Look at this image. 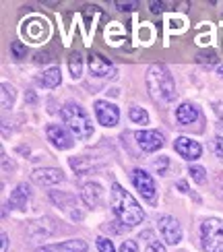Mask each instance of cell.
<instances>
[{"instance_id": "1", "label": "cell", "mask_w": 223, "mask_h": 252, "mask_svg": "<svg viewBox=\"0 0 223 252\" xmlns=\"http://www.w3.org/2000/svg\"><path fill=\"white\" fill-rule=\"evenodd\" d=\"M147 89L149 95H151L153 101H157L159 106H167L176 99V83L174 77L163 64H151L147 68Z\"/></svg>"}, {"instance_id": "2", "label": "cell", "mask_w": 223, "mask_h": 252, "mask_svg": "<svg viewBox=\"0 0 223 252\" xmlns=\"http://www.w3.org/2000/svg\"><path fill=\"white\" fill-rule=\"evenodd\" d=\"M110 201H112V209L118 221L126 227H134L143 223L145 213L141 205L134 201V196L130 192H126L120 184H112V192H110Z\"/></svg>"}, {"instance_id": "3", "label": "cell", "mask_w": 223, "mask_h": 252, "mask_svg": "<svg viewBox=\"0 0 223 252\" xmlns=\"http://www.w3.org/2000/svg\"><path fill=\"white\" fill-rule=\"evenodd\" d=\"M60 118L77 139L85 141V139H91L93 136V122L89 118V114L85 112L79 103H72V101L66 103V106L60 110Z\"/></svg>"}, {"instance_id": "4", "label": "cell", "mask_w": 223, "mask_h": 252, "mask_svg": "<svg viewBox=\"0 0 223 252\" xmlns=\"http://www.w3.org/2000/svg\"><path fill=\"white\" fill-rule=\"evenodd\" d=\"M203 232V250L205 252H223V221L217 217H209L200 225Z\"/></svg>"}, {"instance_id": "5", "label": "cell", "mask_w": 223, "mask_h": 252, "mask_svg": "<svg viewBox=\"0 0 223 252\" xmlns=\"http://www.w3.org/2000/svg\"><path fill=\"white\" fill-rule=\"evenodd\" d=\"M157 223H159V232H161L165 244L176 246V244L182 242V227H180V223H178L176 217H172V215H161Z\"/></svg>"}, {"instance_id": "6", "label": "cell", "mask_w": 223, "mask_h": 252, "mask_svg": "<svg viewBox=\"0 0 223 252\" xmlns=\"http://www.w3.org/2000/svg\"><path fill=\"white\" fill-rule=\"evenodd\" d=\"M46 134H48V141L60 151H66L74 145V139H72L70 130L66 128V126H62V124H50L46 128Z\"/></svg>"}, {"instance_id": "7", "label": "cell", "mask_w": 223, "mask_h": 252, "mask_svg": "<svg viewBox=\"0 0 223 252\" xmlns=\"http://www.w3.org/2000/svg\"><path fill=\"white\" fill-rule=\"evenodd\" d=\"M93 108H95V116H97V122H99L101 126H105V128H112V126L118 124V120H120V110L116 108L114 103L99 99V101H95Z\"/></svg>"}, {"instance_id": "8", "label": "cell", "mask_w": 223, "mask_h": 252, "mask_svg": "<svg viewBox=\"0 0 223 252\" xmlns=\"http://www.w3.org/2000/svg\"><path fill=\"white\" fill-rule=\"evenodd\" d=\"M130 178H132V184L136 186V190H139L147 201H155L157 188H155V182H153L151 174H147L145 170H141V167H136V170H132Z\"/></svg>"}, {"instance_id": "9", "label": "cell", "mask_w": 223, "mask_h": 252, "mask_svg": "<svg viewBox=\"0 0 223 252\" xmlns=\"http://www.w3.org/2000/svg\"><path fill=\"white\" fill-rule=\"evenodd\" d=\"M134 139H136V145H139L141 149L147 151V153H153L157 149H161L163 143H165L163 134L159 130H136Z\"/></svg>"}, {"instance_id": "10", "label": "cell", "mask_w": 223, "mask_h": 252, "mask_svg": "<svg viewBox=\"0 0 223 252\" xmlns=\"http://www.w3.org/2000/svg\"><path fill=\"white\" fill-rule=\"evenodd\" d=\"M89 68L93 77H101V79H116L118 70L112 64L110 60H105L101 54H89Z\"/></svg>"}, {"instance_id": "11", "label": "cell", "mask_w": 223, "mask_h": 252, "mask_svg": "<svg viewBox=\"0 0 223 252\" xmlns=\"http://www.w3.org/2000/svg\"><path fill=\"white\" fill-rule=\"evenodd\" d=\"M174 147H176L178 155H182L184 159H188V161L198 159L200 153H203V147H200V143L188 139V136H178L176 143H174Z\"/></svg>"}, {"instance_id": "12", "label": "cell", "mask_w": 223, "mask_h": 252, "mask_svg": "<svg viewBox=\"0 0 223 252\" xmlns=\"http://www.w3.org/2000/svg\"><path fill=\"white\" fill-rule=\"evenodd\" d=\"M31 180L39 186H54L64 180V174L56 170V167H37V170H33V174H31Z\"/></svg>"}, {"instance_id": "13", "label": "cell", "mask_w": 223, "mask_h": 252, "mask_svg": "<svg viewBox=\"0 0 223 252\" xmlns=\"http://www.w3.org/2000/svg\"><path fill=\"white\" fill-rule=\"evenodd\" d=\"M37 252H87V242L85 240H66L62 244H50L41 246Z\"/></svg>"}, {"instance_id": "14", "label": "cell", "mask_w": 223, "mask_h": 252, "mask_svg": "<svg viewBox=\"0 0 223 252\" xmlns=\"http://www.w3.org/2000/svg\"><path fill=\"white\" fill-rule=\"evenodd\" d=\"M29 186L25 182H21L13 192H10V198H8V207L10 209H15V211H25V207H27V201H29Z\"/></svg>"}, {"instance_id": "15", "label": "cell", "mask_w": 223, "mask_h": 252, "mask_svg": "<svg viewBox=\"0 0 223 252\" xmlns=\"http://www.w3.org/2000/svg\"><path fill=\"white\" fill-rule=\"evenodd\" d=\"M81 194H83V201L87 203L89 207H97L103 201V188L97 182H87L83 186Z\"/></svg>"}, {"instance_id": "16", "label": "cell", "mask_w": 223, "mask_h": 252, "mask_svg": "<svg viewBox=\"0 0 223 252\" xmlns=\"http://www.w3.org/2000/svg\"><path fill=\"white\" fill-rule=\"evenodd\" d=\"M196 118H198V108L194 106V103H190V101L182 103V106L176 110V120L182 126H188V124L196 122Z\"/></svg>"}, {"instance_id": "17", "label": "cell", "mask_w": 223, "mask_h": 252, "mask_svg": "<svg viewBox=\"0 0 223 252\" xmlns=\"http://www.w3.org/2000/svg\"><path fill=\"white\" fill-rule=\"evenodd\" d=\"M60 81H62V72H60L58 66L48 68V70L44 72V77H39V83H41L44 87H48V89H56V87L60 85Z\"/></svg>"}, {"instance_id": "18", "label": "cell", "mask_w": 223, "mask_h": 252, "mask_svg": "<svg viewBox=\"0 0 223 252\" xmlns=\"http://www.w3.org/2000/svg\"><path fill=\"white\" fill-rule=\"evenodd\" d=\"M2 91H0V95H2V99H0V103H2V108L8 110V108H13V103H15V89L8 85V83H2V87H0Z\"/></svg>"}, {"instance_id": "19", "label": "cell", "mask_w": 223, "mask_h": 252, "mask_svg": "<svg viewBox=\"0 0 223 252\" xmlns=\"http://www.w3.org/2000/svg\"><path fill=\"white\" fill-rule=\"evenodd\" d=\"M70 167L77 174H85V172H89L91 167H93V163L87 159V157H70Z\"/></svg>"}, {"instance_id": "20", "label": "cell", "mask_w": 223, "mask_h": 252, "mask_svg": "<svg viewBox=\"0 0 223 252\" xmlns=\"http://www.w3.org/2000/svg\"><path fill=\"white\" fill-rule=\"evenodd\" d=\"M68 68H70V75H72V79H79L81 77V72H83V58H81V54H70V58H68Z\"/></svg>"}, {"instance_id": "21", "label": "cell", "mask_w": 223, "mask_h": 252, "mask_svg": "<svg viewBox=\"0 0 223 252\" xmlns=\"http://www.w3.org/2000/svg\"><path fill=\"white\" fill-rule=\"evenodd\" d=\"M128 116H130V120H132L134 124H147V122H149L147 110H143V108H139V106H132L130 112H128Z\"/></svg>"}, {"instance_id": "22", "label": "cell", "mask_w": 223, "mask_h": 252, "mask_svg": "<svg viewBox=\"0 0 223 252\" xmlns=\"http://www.w3.org/2000/svg\"><path fill=\"white\" fill-rule=\"evenodd\" d=\"M188 174L192 176V180L198 182V184H205V182H207V170H205V167H200V165H190V167H188Z\"/></svg>"}, {"instance_id": "23", "label": "cell", "mask_w": 223, "mask_h": 252, "mask_svg": "<svg viewBox=\"0 0 223 252\" xmlns=\"http://www.w3.org/2000/svg\"><path fill=\"white\" fill-rule=\"evenodd\" d=\"M50 198H52V201H54L56 205H60L62 209H64V203H70V205H74V203H77V198H74L72 194H58V192H50Z\"/></svg>"}, {"instance_id": "24", "label": "cell", "mask_w": 223, "mask_h": 252, "mask_svg": "<svg viewBox=\"0 0 223 252\" xmlns=\"http://www.w3.org/2000/svg\"><path fill=\"white\" fill-rule=\"evenodd\" d=\"M196 60L200 62V64H215L217 54H215V52H200V54L196 56Z\"/></svg>"}, {"instance_id": "25", "label": "cell", "mask_w": 223, "mask_h": 252, "mask_svg": "<svg viewBox=\"0 0 223 252\" xmlns=\"http://www.w3.org/2000/svg\"><path fill=\"white\" fill-rule=\"evenodd\" d=\"M10 50H13L15 58H23L27 54V46H23L21 41H13V44H10Z\"/></svg>"}, {"instance_id": "26", "label": "cell", "mask_w": 223, "mask_h": 252, "mask_svg": "<svg viewBox=\"0 0 223 252\" xmlns=\"http://www.w3.org/2000/svg\"><path fill=\"white\" fill-rule=\"evenodd\" d=\"M97 250L99 252H116L112 240H108V238H97Z\"/></svg>"}, {"instance_id": "27", "label": "cell", "mask_w": 223, "mask_h": 252, "mask_svg": "<svg viewBox=\"0 0 223 252\" xmlns=\"http://www.w3.org/2000/svg\"><path fill=\"white\" fill-rule=\"evenodd\" d=\"M120 252H139V246H136L134 240H124L120 246Z\"/></svg>"}, {"instance_id": "28", "label": "cell", "mask_w": 223, "mask_h": 252, "mask_svg": "<svg viewBox=\"0 0 223 252\" xmlns=\"http://www.w3.org/2000/svg\"><path fill=\"white\" fill-rule=\"evenodd\" d=\"M116 6H118L120 10H134L136 2H134V0H126V2H124V0H116Z\"/></svg>"}, {"instance_id": "29", "label": "cell", "mask_w": 223, "mask_h": 252, "mask_svg": "<svg viewBox=\"0 0 223 252\" xmlns=\"http://www.w3.org/2000/svg\"><path fill=\"white\" fill-rule=\"evenodd\" d=\"M167 163H169L167 157H159V159L155 161V170H157L159 174H165V170H167Z\"/></svg>"}, {"instance_id": "30", "label": "cell", "mask_w": 223, "mask_h": 252, "mask_svg": "<svg viewBox=\"0 0 223 252\" xmlns=\"http://www.w3.org/2000/svg\"><path fill=\"white\" fill-rule=\"evenodd\" d=\"M145 252H165V246H163V244H159L157 240H155V242H151V244L147 246Z\"/></svg>"}, {"instance_id": "31", "label": "cell", "mask_w": 223, "mask_h": 252, "mask_svg": "<svg viewBox=\"0 0 223 252\" xmlns=\"http://www.w3.org/2000/svg\"><path fill=\"white\" fill-rule=\"evenodd\" d=\"M215 153L223 157V136H215Z\"/></svg>"}, {"instance_id": "32", "label": "cell", "mask_w": 223, "mask_h": 252, "mask_svg": "<svg viewBox=\"0 0 223 252\" xmlns=\"http://www.w3.org/2000/svg\"><path fill=\"white\" fill-rule=\"evenodd\" d=\"M0 240H2V248H0V252H6L8 250V236L2 234V236H0Z\"/></svg>"}, {"instance_id": "33", "label": "cell", "mask_w": 223, "mask_h": 252, "mask_svg": "<svg viewBox=\"0 0 223 252\" xmlns=\"http://www.w3.org/2000/svg\"><path fill=\"white\" fill-rule=\"evenodd\" d=\"M176 186L180 188V192H184V194H186V192H190V190H188V184H186L184 180H180V182H178Z\"/></svg>"}, {"instance_id": "34", "label": "cell", "mask_w": 223, "mask_h": 252, "mask_svg": "<svg viewBox=\"0 0 223 252\" xmlns=\"http://www.w3.org/2000/svg\"><path fill=\"white\" fill-rule=\"evenodd\" d=\"M161 6H163L161 2H151V10H153V13H161V10H163Z\"/></svg>"}, {"instance_id": "35", "label": "cell", "mask_w": 223, "mask_h": 252, "mask_svg": "<svg viewBox=\"0 0 223 252\" xmlns=\"http://www.w3.org/2000/svg\"><path fill=\"white\" fill-rule=\"evenodd\" d=\"M35 60H37V62H48L50 58H48V54H37V56H35Z\"/></svg>"}, {"instance_id": "36", "label": "cell", "mask_w": 223, "mask_h": 252, "mask_svg": "<svg viewBox=\"0 0 223 252\" xmlns=\"http://www.w3.org/2000/svg\"><path fill=\"white\" fill-rule=\"evenodd\" d=\"M219 75H221V77H223V64H221V66H219Z\"/></svg>"}, {"instance_id": "37", "label": "cell", "mask_w": 223, "mask_h": 252, "mask_svg": "<svg viewBox=\"0 0 223 252\" xmlns=\"http://www.w3.org/2000/svg\"><path fill=\"white\" fill-rule=\"evenodd\" d=\"M221 196H223V188H221Z\"/></svg>"}, {"instance_id": "38", "label": "cell", "mask_w": 223, "mask_h": 252, "mask_svg": "<svg viewBox=\"0 0 223 252\" xmlns=\"http://www.w3.org/2000/svg\"><path fill=\"white\" fill-rule=\"evenodd\" d=\"M221 122H223V118H221ZM221 126H223V124H221Z\"/></svg>"}]
</instances>
